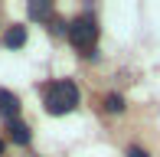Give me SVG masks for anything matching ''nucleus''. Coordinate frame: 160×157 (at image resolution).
I'll list each match as a JSON object with an SVG mask.
<instances>
[{
    "label": "nucleus",
    "mask_w": 160,
    "mask_h": 157,
    "mask_svg": "<svg viewBox=\"0 0 160 157\" xmlns=\"http://www.w3.org/2000/svg\"><path fill=\"white\" fill-rule=\"evenodd\" d=\"M105 111L121 115V111H124V98H121V95H108V98H105Z\"/></svg>",
    "instance_id": "6"
},
{
    "label": "nucleus",
    "mask_w": 160,
    "mask_h": 157,
    "mask_svg": "<svg viewBox=\"0 0 160 157\" xmlns=\"http://www.w3.org/2000/svg\"><path fill=\"white\" fill-rule=\"evenodd\" d=\"M75 105H78V89H75V82L62 78V82H52V85L46 89V111H49V115H69Z\"/></svg>",
    "instance_id": "1"
},
{
    "label": "nucleus",
    "mask_w": 160,
    "mask_h": 157,
    "mask_svg": "<svg viewBox=\"0 0 160 157\" xmlns=\"http://www.w3.org/2000/svg\"><path fill=\"white\" fill-rule=\"evenodd\" d=\"M128 157H147V151H141V147H128Z\"/></svg>",
    "instance_id": "9"
},
{
    "label": "nucleus",
    "mask_w": 160,
    "mask_h": 157,
    "mask_svg": "<svg viewBox=\"0 0 160 157\" xmlns=\"http://www.w3.org/2000/svg\"><path fill=\"white\" fill-rule=\"evenodd\" d=\"M65 33H69V39H72V46L75 49H82L85 56H95L92 49H95V39H98V23H95V17H75L69 26H65Z\"/></svg>",
    "instance_id": "2"
},
{
    "label": "nucleus",
    "mask_w": 160,
    "mask_h": 157,
    "mask_svg": "<svg viewBox=\"0 0 160 157\" xmlns=\"http://www.w3.org/2000/svg\"><path fill=\"white\" fill-rule=\"evenodd\" d=\"M3 147H7V144H3V138H0V157H3Z\"/></svg>",
    "instance_id": "10"
},
{
    "label": "nucleus",
    "mask_w": 160,
    "mask_h": 157,
    "mask_svg": "<svg viewBox=\"0 0 160 157\" xmlns=\"http://www.w3.org/2000/svg\"><path fill=\"white\" fill-rule=\"evenodd\" d=\"M17 115H20V98L13 95V92L0 89V118H7V121H17Z\"/></svg>",
    "instance_id": "3"
},
{
    "label": "nucleus",
    "mask_w": 160,
    "mask_h": 157,
    "mask_svg": "<svg viewBox=\"0 0 160 157\" xmlns=\"http://www.w3.org/2000/svg\"><path fill=\"white\" fill-rule=\"evenodd\" d=\"M7 131H10V141L13 144H30V124H23V121H7Z\"/></svg>",
    "instance_id": "4"
},
{
    "label": "nucleus",
    "mask_w": 160,
    "mask_h": 157,
    "mask_svg": "<svg viewBox=\"0 0 160 157\" xmlns=\"http://www.w3.org/2000/svg\"><path fill=\"white\" fill-rule=\"evenodd\" d=\"M23 43H26V26H10L3 33V46L7 49H20Z\"/></svg>",
    "instance_id": "5"
},
{
    "label": "nucleus",
    "mask_w": 160,
    "mask_h": 157,
    "mask_svg": "<svg viewBox=\"0 0 160 157\" xmlns=\"http://www.w3.org/2000/svg\"><path fill=\"white\" fill-rule=\"evenodd\" d=\"M49 30H52V33H65V23H62V20H49Z\"/></svg>",
    "instance_id": "8"
},
{
    "label": "nucleus",
    "mask_w": 160,
    "mask_h": 157,
    "mask_svg": "<svg viewBox=\"0 0 160 157\" xmlns=\"http://www.w3.org/2000/svg\"><path fill=\"white\" fill-rule=\"evenodd\" d=\"M49 13H52V3H30V17L33 20H42Z\"/></svg>",
    "instance_id": "7"
}]
</instances>
